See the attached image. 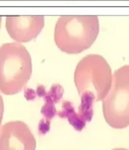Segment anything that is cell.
Wrapping results in <instances>:
<instances>
[{"label": "cell", "mask_w": 129, "mask_h": 150, "mask_svg": "<svg viewBox=\"0 0 129 150\" xmlns=\"http://www.w3.org/2000/svg\"><path fill=\"white\" fill-rule=\"evenodd\" d=\"M74 83L81 98L80 108L91 116L93 103L103 101L112 87V69L102 55L87 54L76 66Z\"/></svg>", "instance_id": "cell-1"}, {"label": "cell", "mask_w": 129, "mask_h": 150, "mask_svg": "<svg viewBox=\"0 0 129 150\" xmlns=\"http://www.w3.org/2000/svg\"><path fill=\"white\" fill-rule=\"evenodd\" d=\"M100 33V20L95 15H66L58 19L54 41L62 52L80 54L92 47Z\"/></svg>", "instance_id": "cell-2"}, {"label": "cell", "mask_w": 129, "mask_h": 150, "mask_svg": "<svg viewBox=\"0 0 129 150\" xmlns=\"http://www.w3.org/2000/svg\"><path fill=\"white\" fill-rule=\"evenodd\" d=\"M32 63L29 51L20 43L0 47V91L4 95L19 93L29 82Z\"/></svg>", "instance_id": "cell-3"}, {"label": "cell", "mask_w": 129, "mask_h": 150, "mask_svg": "<svg viewBox=\"0 0 129 150\" xmlns=\"http://www.w3.org/2000/svg\"><path fill=\"white\" fill-rule=\"evenodd\" d=\"M106 122L114 129L129 126V65H124L113 74L112 87L102 101Z\"/></svg>", "instance_id": "cell-4"}, {"label": "cell", "mask_w": 129, "mask_h": 150, "mask_svg": "<svg viewBox=\"0 0 129 150\" xmlns=\"http://www.w3.org/2000/svg\"><path fill=\"white\" fill-rule=\"evenodd\" d=\"M37 142L23 121H10L0 127V150H36Z\"/></svg>", "instance_id": "cell-5"}, {"label": "cell", "mask_w": 129, "mask_h": 150, "mask_svg": "<svg viewBox=\"0 0 129 150\" xmlns=\"http://www.w3.org/2000/svg\"><path fill=\"white\" fill-rule=\"evenodd\" d=\"M45 25V17L35 16H7L6 30L14 40L22 43L29 42L40 33Z\"/></svg>", "instance_id": "cell-6"}, {"label": "cell", "mask_w": 129, "mask_h": 150, "mask_svg": "<svg viewBox=\"0 0 129 150\" xmlns=\"http://www.w3.org/2000/svg\"><path fill=\"white\" fill-rule=\"evenodd\" d=\"M3 101L2 96L0 95V127L3 120Z\"/></svg>", "instance_id": "cell-7"}, {"label": "cell", "mask_w": 129, "mask_h": 150, "mask_svg": "<svg viewBox=\"0 0 129 150\" xmlns=\"http://www.w3.org/2000/svg\"><path fill=\"white\" fill-rule=\"evenodd\" d=\"M112 150H129L128 149H124V148H117V149H114Z\"/></svg>", "instance_id": "cell-8"}, {"label": "cell", "mask_w": 129, "mask_h": 150, "mask_svg": "<svg viewBox=\"0 0 129 150\" xmlns=\"http://www.w3.org/2000/svg\"><path fill=\"white\" fill-rule=\"evenodd\" d=\"M1 23H2V17L0 16V27H1Z\"/></svg>", "instance_id": "cell-9"}]
</instances>
